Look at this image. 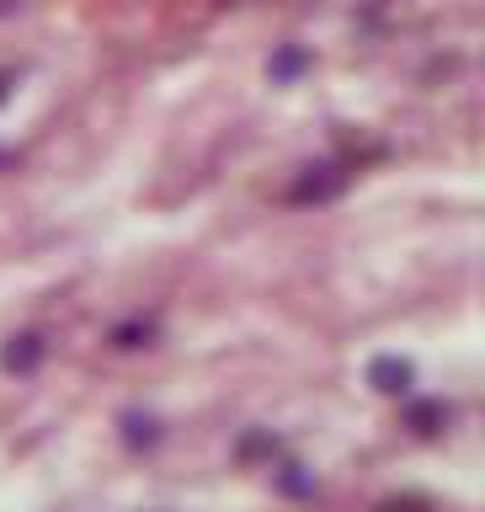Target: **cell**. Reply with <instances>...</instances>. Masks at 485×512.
Wrapping results in <instances>:
<instances>
[{
  "label": "cell",
  "instance_id": "obj_2",
  "mask_svg": "<svg viewBox=\"0 0 485 512\" xmlns=\"http://www.w3.org/2000/svg\"><path fill=\"white\" fill-rule=\"evenodd\" d=\"M342 187V171L336 166H320V176H304L294 187V203H310V198H331V192Z\"/></svg>",
  "mask_w": 485,
  "mask_h": 512
},
{
  "label": "cell",
  "instance_id": "obj_3",
  "mask_svg": "<svg viewBox=\"0 0 485 512\" xmlns=\"http://www.w3.org/2000/svg\"><path fill=\"white\" fill-rule=\"evenodd\" d=\"M32 363H38V342H32V336H22L16 347H6V368H32Z\"/></svg>",
  "mask_w": 485,
  "mask_h": 512
},
{
  "label": "cell",
  "instance_id": "obj_1",
  "mask_svg": "<svg viewBox=\"0 0 485 512\" xmlns=\"http://www.w3.org/2000/svg\"><path fill=\"white\" fill-rule=\"evenodd\" d=\"M368 379H374V390H384V395H406L411 390V363L379 358L374 368H368Z\"/></svg>",
  "mask_w": 485,
  "mask_h": 512
},
{
  "label": "cell",
  "instance_id": "obj_4",
  "mask_svg": "<svg viewBox=\"0 0 485 512\" xmlns=\"http://www.w3.org/2000/svg\"><path fill=\"white\" fill-rule=\"evenodd\" d=\"M438 416H443V406H416V411H411V427H416V432H438V427H432Z\"/></svg>",
  "mask_w": 485,
  "mask_h": 512
}]
</instances>
